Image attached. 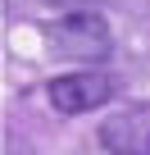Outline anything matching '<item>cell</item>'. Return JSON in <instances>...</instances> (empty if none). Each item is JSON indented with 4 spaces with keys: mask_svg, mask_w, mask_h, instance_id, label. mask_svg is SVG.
Here are the masks:
<instances>
[{
    "mask_svg": "<svg viewBox=\"0 0 150 155\" xmlns=\"http://www.w3.org/2000/svg\"><path fill=\"white\" fill-rule=\"evenodd\" d=\"M41 37H46V50L55 59H73V64H91V59H105L114 50L109 23L100 14H91V9H68V14L46 18Z\"/></svg>",
    "mask_w": 150,
    "mask_h": 155,
    "instance_id": "cell-1",
    "label": "cell"
},
{
    "mask_svg": "<svg viewBox=\"0 0 150 155\" xmlns=\"http://www.w3.org/2000/svg\"><path fill=\"white\" fill-rule=\"evenodd\" d=\"M114 96H118V78L109 73H64V78H50L46 87V101L55 105V114H91Z\"/></svg>",
    "mask_w": 150,
    "mask_h": 155,
    "instance_id": "cell-2",
    "label": "cell"
},
{
    "mask_svg": "<svg viewBox=\"0 0 150 155\" xmlns=\"http://www.w3.org/2000/svg\"><path fill=\"white\" fill-rule=\"evenodd\" d=\"M100 146L109 155H150V101L105 114L100 119Z\"/></svg>",
    "mask_w": 150,
    "mask_h": 155,
    "instance_id": "cell-3",
    "label": "cell"
},
{
    "mask_svg": "<svg viewBox=\"0 0 150 155\" xmlns=\"http://www.w3.org/2000/svg\"><path fill=\"white\" fill-rule=\"evenodd\" d=\"M14 155H32V150H23V146H18V150H14Z\"/></svg>",
    "mask_w": 150,
    "mask_h": 155,
    "instance_id": "cell-4",
    "label": "cell"
}]
</instances>
